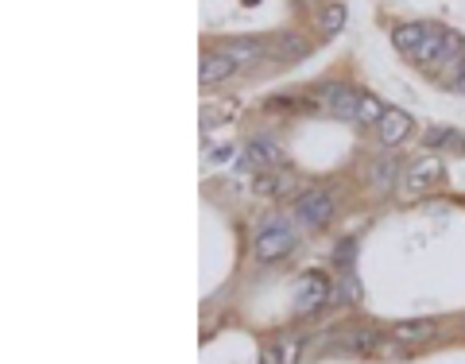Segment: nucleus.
Returning <instances> with one entry per match:
<instances>
[{"mask_svg":"<svg viewBox=\"0 0 465 364\" xmlns=\"http://www.w3.org/2000/svg\"><path fill=\"white\" fill-rule=\"evenodd\" d=\"M423 39H426V23H396L392 28V43L399 55H407V59H415V50L423 47Z\"/></svg>","mask_w":465,"mask_h":364,"instance_id":"obj_13","label":"nucleus"},{"mask_svg":"<svg viewBox=\"0 0 465 364\" xmlns=\"http://www.w3.org/2000/svg\"><path fill=\"white\" fill-rule=\"evenodd\" d=\"M353 252H357L353 237H345L338 249H333V268H338V276H353Z\"/></svg>","mask_w":465,"mask_h":364,"instance_id":"obj_19","label":"nucleus"},{"mask_svg":"<svg viewBox=\"0 0 465 364\" xmlns=\"http://www.w3.org/2000/svg\"><path fill=\"white\" fill-rule=\"evenodd\" d=\"M291 214L299 217L306 229H326L333 221V194H326V190H303L299 198H295Z\"/></svg>","mask_w":465,"mask_h":364,"instance_id":"obj_3","label":"nucleus"},{"mask_svg":"<svg viewBox=\"0 0 465 364\" xmlns=\"http://www.w3.org/2000/svg\"><path fill=\"white\" fill-rule=\"evenodd\" d=\"M283 190V178L271 175V171H260L256 175V194H279Z\"/></svg>","mask_w":465,"mask_h":364,"instance_id":"obj_21","label":"nucleus"},{"mask_svg":"<svg viewBox=\"0 0 465 364\" xmlns=\"http://www.w3.org/2000/svg\"><path fill=\"white\" fill-rule=\"evenodd\" d=\"M333 279L326 276V271H318V268H310L299 276V283H295V295H291V306H295V314L299 318H310V314H318L322 306H330L333 303Z\"/></svg>","mask_w":465,"mask_h":364,"instance_id":"obj_2","label":"nucleus"},{"mask_svg":"<svg viewBox=\"0 0 465 364\" xmlns=\"http://www.w3.org/2000/svg\"><path fill=\"white\" fill-rule=\"evenodd\" d=\"M295 249H299V232H295L287 221L276 214L260 221V229H256V237H252V256L260 259V264H276V259L291 256Z\"/></svg>","mask_w":465,"mask_h":364,"instance_id":"obj_1","label":"nucleus"},{"mask_svg":"<svg viewBox=\"0 0 465 364\" xmlns=\"http://www.w3.org/2000/svg\"><path fill=\"white\" fill-rule=\"evenodd\" d=\"M426 148H450V151H465V136L458 132V128H431L426 132Z\"/></svg>","mask_w":465,"mask_h":364,"instance_id":"obj_18","label":"nucleus"},{"mask_svg":"<svg viewBox=\"0 0 465 364\" xmlns=\"http://www.w3.org/2000/svg\"><path fill=\"white\" fill-rule=\"evenodd\" d=\"M333 298H338V303H357V298H360V283H357V276H342V283H338V291H333Z\"/></svg>","mask_w":465,"mask_h":364,"instance_id":"obj_20","label":"nucleus"},{"mask_svg":"<svg viewBox=\"0 0 465 364\" xmlns=\"http://www.w3.org/2000/svg\"><path fill=\"white\" fill-rule=\"evenodd\" d=\"M369 178H372V190H380V194L396 190V178H399V159H396L392 151L377 155V159H372V167H369Z\"/></svg>","mask_w":465,"mask_h":364,"instance_id":"obj_11","label":"nucleus"},{"mask_svg":"<svg viewBox=\"0 0 465 364\" xmlns=\"http://www.w3.org/2000/svg\"><path fill=\"white\" fill-rule=\"evenodd\" d=\"M388 333H392L399 345H423L438 333V322L434 318H404V322H392Z\"/></svg>","mask_w":465,"mask_h":364,"instance_id":"obj_8","label":"nucleus"},{"mask_svg":"<svg viewBox=\"0 0 465 364\" xmlns=\"http://www.w3.org/2000/svg\"><path fill=\"white\" fill-rule=\"evenodd\" d=\"M225 55L237 62V70H241V67H249V62H256V59L264 55V43H256V39H232Z\"/></svg>","mask_w":465,"mask_h":364,"instance_id":"obj_16","label":"nucleus"},{"mask_svg":"<svg viewBox=\"0 0 465 364\" xmlns=\"http://www.w3.org/2000/svg\"><path fill=\"white\" fill-rule=\"evenodd\" d=\"M260 364H279V349H268V353H260Z\"/></svg>","mask_w":465,"mask_h":364,"instance_id":"obj_23","label":"nucleus"},{"mask_svg":"<svg viewBox=\"0 0 465 364\" xmlns=\"http://www.w3.org/2000/svg\"><path fill=\"white\" fill-rule=\"evenodd\" d=\"M244 5H260V0H244Z\"/></svg>","mask_w":465,"mask_h":364,"instance_id":"obj_26","label":"nucleus"},{"mask_svg":"<svg viewBox=\"0 0 465 364\" xmlns=\"http://www.w3.org/2000/svg\"><path fill=\"white\" fill-rule=\"evenodd\" d=\"M271 50H276V55L283 59V62H299V59H306L310 55V43H306V39L303 35H295V32H283L279 39H276V43H271Z\"/></svg>","mask_w":465,"mask_h":364,"instance_id":"obj_14","label":"nucleus"},{"mask_svg":"<svg viewBox=\"0 0 465 364\" xmlns=\"http://www.w3.org/2000/svg\"><path fill=\"white\" fill-rule=\"evenodd\" d=\"M411 128H415V121H411V113H407V109L388 105L384 121L377 124V136H380V144H384V148H399V144H404V140L411 136Z\"/></svg>","mask_w":465,"mask_h":364,"instance_id":"obj_7","label":"nucleus"},{"mask_svg":"<svg viewBox=\"0 0 465 364\" xmlns=\"http://www.w3.org/2000/svg\"><path fill=\"white\" fill-rule=\"evenodd\" d=\"M299 353H303L299 341H283L279 345V364H299Z\"/></svg>","mask_w":465,"mask_h":364,"instance_id":"obj_22","label":"nucleus"},{"mask_svg":"<svg viewBox=\"0 0 465 364\" xmlns=\"http://www.w3.org/2000/svg\"><path fill=\"white\" fill-rule=\"evenodd\" d=\"M229 155H232V148H229V144H225V148H217V151H214V163H225Z\"/></svg>","mask_w":465,"mask_h":364,"instance_id":"obj_24","label":"nucleus"},{"mask_svg":"<svg viewBox=\"0 0 465 364\" xmlns=\"http://www.w3.org/2000/svg\"><path fill=\"white\" fill-rule=\"evenodd\" d=\"M380 337L384 333L369 330V326H353V330H342L338 333V345H333V349H342V353H377Z\"/></svg>","mask_w":465,"mask_h":364,"instance_id":"obj_10","label":"nucleus"},{"mask_svg":"<svg viewBox=\"0 0 465 364\" xmlns=\"http://www.w3.org/2000/svg\"><path fill=\"white\" fill-rule=\"evenodd\" d=\"M345 20H349V8L342 5V0H330V5H322V12H318V23H322L326 35H338L345 28Z\"/></svg>","mask_w":465,"mask_h":364,"instance_id":"obj_15","label":"nucleus"},{"mask_svg":"<svg viewBox=\"0 0 465 364\" xmlns=\"http://www.w3.org/2000/svg\"><path fill=\"white\" fill-rule=\"evenodd\" d=\"M446 178V167H442V159L438 155H419L415 163L404 171V190L411 194V198H419V194H426V190H434L438 182Z\"/></svg>","mask_w":465,"mask_h":364,"instance_id":"obj_4","label":"nucleus"},{"mask_svg":"<svg viewBox=\"0 0 465 364\" xmlns=\"http://www.w3.org/2000/svg\"><path fill=\"white\" fill-rule=\"evenodd\" d=\"M450 89H454V94H465V74H461V77H458V82L450 86Z\"/></svg>","mask_w":465,"mask_h":364,"instance_id":"obj_25","label":"nucleus"},{"mask_svg":"<svg viewBox=\"0 0 465 364\" xmlns=\"http://www.w3.org/2000/svg\"><path fill=\"white\" fill-rule=\"evenodd\" d=\"M249 159L260 167V171H271V167H283L287 163V155L279 151L276 140H268V136H256L252 144H249Z\"/></svg>","mask_w":465,"mask_h":364,"instance_id":"obj_12","label":"nucleus"},{"mask_svg":"<svg viewBox=\"0 0 465 364\" xmlns=\"http://www.w3.org/2000/svg\"><path fill=\"white\" fill-rule=\"evenodd\" d=\"M450 43H454V32H446L442 23H426V39L423 47L415 50V62L426 70H438V62L450 55Z\"/></svg>","mask_w":465,"mask_h":364,"instance_id":"obj_6","label":"nucleus"},{"mask_svg":"<svg viewBox=\"0 0 465 364\" xmlns=\"http://www.w3.org/2000/svg\"><path fill=\"white\" fill-rule=\"evenodd\" d=\"M232 70H237V62H232L225 50H210V55H202L198 82H202V86H222L225 77H232Z\"/></svg>","mask_w":465,"mask_h":364,"instance_id":"obj_9","label":"nucleus"},{"mask_svg":"<svg viewBox=\"0 0 465 364\" xmlns=\"http://www.w3.org/2000/svg\"><path fill=\"white\" fill-rule=\"evenodd\" d=\"M384 113H388V105H384L377 94H360V113H357V124L360 128H377L384 121Z\"/></svg>","mask_w":465,"mask_h":364,"instance_id":"obj_17","label":"nucleus"},{"mask_svg":"<svg viewBox=\"0 0 465 364\" xmlns=\"http://www.w3.org/2000/svg\"><path fill=\"white\" fill-rule=\"evenodd\" d=\"M318 105H326L333 116H342V121H357V113H360V89L357 86H345V82L322 86L318 89Z\"/></svg>","mask_w":465,"mask_h":364,"instance_id":"obj_5","label":"nucleus"}]
</instances>
